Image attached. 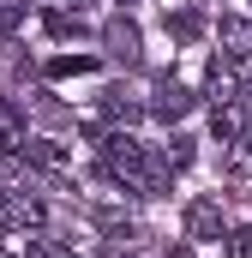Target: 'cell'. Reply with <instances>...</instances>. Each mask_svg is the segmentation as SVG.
<instances>
[{"instance_id": "6da1fadb", "label": "cell", "mask_w": 252, "mask_h": 258, "mask_svg": "<svg viewBox=\"0 0 252 258\" xmlns=\"http://www.w3.org/2000/svg\"><path fill=\"white\" fill-rule=\"evenodd\" d=\"M192 108H198V96H192L174 72H162V78H156V90H150V102H144V114H156V120H168V126H174V120H186Z\"/></svg>"}, {"instance_id": "7a4b0ae2", "label": "cell", "mask_w": 252, "mask_h": 258, "mask_svg": "<svg viewBox=\"0 0 252 258\" xmlns=\"http://www.w3.org/2000/svg\"><path fill=\"white\" fill-rule=\"evenodd\" d=\"M102 48H108V60H120V66L144 60V36H138V24H132L126 12H114V18L102 24Z\"/></svg>"}, {"instance_id": "3957f363", "label": "cell", "mask_w": 252, "mask_h": 258, "mask_svg": "<svg viewBox=\"0 0 252 258\" xmlns=\"http://www.w3.org/2000/svg\"><path fill=\"white\" fill-rule=\"evenodd\" d=\"M228 222H222V204L216 198H192L186 204V240H222Z\"/></svg>"}, {"instance_id": "277c9868", "label": "cell", "mask_w": 252, "mask_h": 258, "mask_svg": "<svg viewBox=\"0 0 252 258\" xmlns=\"http://www.w3.org/2000/svg\"><path fill=\"white\" fill-rule=\"evenodd\" d=\"M96 108H102V120H114V126H132V120H144V102H138L126 84H108V90L96 96Z\"/></svg>"}, {"instance_id": "5b68a950", "label": "cell", "mask_w": 252, "mask_h": 258, "mask_svg": "<svg viewBox=\"0 0 252 258\" xmlns=\"http://www.w3.org/2000/svg\"><path fill=\"white\" fill-rule=\"evenodd\" d=\"M216 42H222V60H252V18H222L216 24Z\"/></svg>"}, {"instance_id": "8992f818", "label": "cell", "mask_w": 252, "mask_h": 258, "mask_svg": "<svg viewBox=\"0 0 252 258\" xmlns=\"http://www.w3.org/2000/svg\"><path fill=\"white\" fill-rule=\"evenodd\" d=\"M30 138V120L12 96H0V156H18V144Z\"/></svg>"}, {"instance_id": "52a82bcc", "label": "cell", "mask_w": 252, "mask_h": 258, "mask_svg": "<svg viewBox=\"0 0 252 258\" xmlns=\"http://www.w3.org/2000/svg\"><path fill=\"white\" fill-rule=\"evenodd\" d=\"M18 156H24V162H36V168H54V174L66 168V150H60V144H48V138H24V144H18Z\"/></svg>"}, {"instance_id": "ba28073f", "label": "cell", "mask_w": 252, "mask_h": 258, "mask_svg": "<svg viewBox=\"0 0 252 258\" xmlns=\"http://www.w3.org/2000/svg\"><path fill=\"white\" fill-rule=\"evenodd\" d=\"M252 120L234 108V102H216V114H210V132H216V144H228V138H240Z\"/></svg>"}, {"instance_id": "9c48e42d", "label": "cell", "mask_w": 252, "mask_h": 258, "mask_svg": "<svg viewBox=\"0 0 252 258\" xmlns=\"http://www.w3.org/2000/svg\"><path fill=\"white\" fill-rule=\"evenodd\" d=\"M228 66H234V60H222V54H216L210 72H204V96H210V102H228V96H234V72H228Z\"/></svg>"}, {"instance_id": "30bf717a", "label": "cell", "mask_w": 252, "mask_h": 258, "mask_svg": "<svg viewBox=\"0 0 252 258\" xmlns=\"http://www.w3.org/2000/svg\"><path fill=\"white\" fill-rule=\"evenodd\" d=\"M228 174H234V180L252 174V126L240 132V138H228Z\"/></svg>"}, {"instance_id": "8fae6325", "label": "cell", "mask_w": 252, "mask_h": 258, "mask_svg": "<svg viewBox=\"0 0 252 258\" xmlns=\"http://www.w3.org/2000/svg\"><path fill=\"white\" fill-rule=\"evenodd\" d=\"M168 36H174V42H198V36H204V18H198V12H168Z\"/></svg>"}, {"instance_id": "7c38bea8", "label": "cell", "mask_w": 252, "mask_h": 258, "mask_svg": "<svg viewBox=\"0 0 252 258\" xmlns=\"http://www.w3.org/2000/svg\"><path fill=\"white\" fill-rule=\"evenodd\" d=\"M18 258H66V246L54 240V234H42V228H30V240H24V252Z\"/></svg>"}, {"instance_id": "4fadbf2b", "label": "cell", "mask_w": 252, "mask_h": 258, "mask_svg": "<svg viewBox=\"0 0 252 258\" xmlns=\"http://www.w3.org/2000/svg\"><path fill=\"white\" fill-rule=\"evenodd\" d=\"M162 162H168L174 174H180V168H192V138H180V132H174V138L162 144Z\"/></svg>"}, {"instance_id": "5bb4252c", "label": "cell", "mask_w": 252, "mask_h": 258, "mask_svg": "<svg viewBox=\"0 0 252 258\" xmlns=\"http://www.w3.org/2000/svg\"><path fill=\"white\" fill-rule=\"evenodd\" d=\"M90 54H60V60H48V78H72V72H90Z\"/></svg>"}, {"instance_id": "9a60e30c", "label": "cell", "mask_w": 252, "mask_h": 258, "mask_svg": "<svg viewBox=\"0 0 252 258\" xmlns=\"http://www.w3.org/2000/svg\"><path fill=\"white\" fill-rule=\"evenodd\" d=\"M42 24H48V36H78V30H84V18H78V12H48Z\"/></svg>"}, {"instance_id": "2e32d148", "label": "cell", "mask_w": 252, "mask_h": 258, "mask_svg": "<svg viewBox=\"0 0 252 258\" xmlns=\"http://www.w3.org/2000/svg\"><path fill=\"white\" fill-rule=\"evenodd\" d=\"M24 24V0H0V36H12Z\"/></svg>"}, {"instance_id": "e0dca14e", "label": "cell", "mask_w": 252, "mask_h": 258, "mask_svg": "<svg viewBox=\"0 0 252 258\" xmlns=\"http://www.w3.org/2000/svg\"><path fill=\"white\" fill-rule=\"evenodd\" d=\"M228 258H252V228H234L228 234Z\"/></svg>"}, {"instance_id": "ac0fdd59", "label": "cell", "mask_w": 252, "mask_h": 258, "mask_svg": "<svg viewBox=\"0 0 252 258\" xmlns=\"http://www.w3.org/2000/svg\"><path fill=\"white\" fill-rule=\"evenodd\" d=\"M96 258H132V246H102Z\"/></svg>"}, {"instance_id": "d6986e66", "label": "cell", "mask_w": 252, "mask_h": 258, "mask_svg": "<svg viewBox=\"0 0 252 258\" xmlns=\"http://www.w3.org/2000/svg\"><path fill=\"white\" fill-rule=\"evenodd\" d=\"M168 258H192V246H180V252H168Z\"/></svg>"}, {"instance_id": "ffe728a7", "label": "cell", "mask_w": 252, "mask_h": 258, "mask_svg": "<svg viewBox=\"0 0 252 258\" xmlns=\"http://www.w3.org/2000/svg\"><path fill=\"white\" fill-rule=\"evenodd\" d=\"M126 6H132V0H120V12H126Z\"/></svg>"}, {"instance_id": "44dd1931", "label": "cell", "mask_w": 252, "mask_h": 258, "mask_svg": "<svg viewBox=\"0 0 252 258\" xmlns=\"http://www.w3.org/2000/svg\"><path fill=\"white\" fill-rule=\"evenodd\" d=\"M0 258H12V252H0Z\"/></svg>"}]
</instances>
